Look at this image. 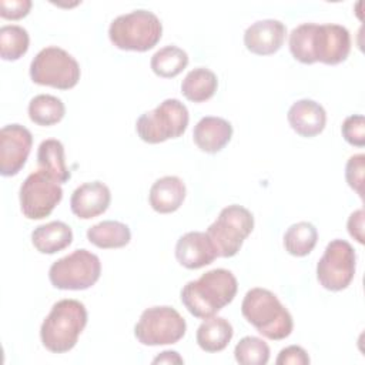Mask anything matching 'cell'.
I'll return each mask as SVG.
<instances>
[{
	"label": "cell",
	"instance_id": "34",
	"mask_svg": "<svg viewBox=\"0 0 365 365\" xmlns=\"http://www.w3.org/2000/svg\"><path fill=\"white\" fill-rule=\"evenodd\" d=\"M348 232L352 238H355L359 244H364V210L354 211L346 222Z\"/></svg>",
	"mask_w": 365,
	"mask_h": 365
},
{
	"label": "cell",
	"instance_id": "10",
	"mask_svg": "<svg viewBox=\"0 0 365 365\" xmlns=\"http://www.w3.org/2000/svg\"><path fill=\"white\" fill-rule=\"evenodd\" d=\"M187 331L185 319L173 307H151L143 311L134 327L137 341L147 346L178 342Z\"/></svg>",
	"mask_w": 365,
	"mask_h": 365
},
{
	"label": "cell",
	"instance_id": "18",
	"mask_svg": "<svg viewBox=\"0 0 365 365\" xmlns=\"http://www.w3.org/2000/svg\"><path fill=\"white\" fill-rule=\"evenodd\" d=\"M232 137V125L221 117H202L194 127L192 138L201 151L214 154L221 151Z\"/></svg>",
	"mask_w": 365,
	"mask_h": 365
},
{
	"label": "cell",
	"instance_id": "32",
	"mask_svg": "<svg viewBox=\"0 0 365 365\" xmlns=\"http://www.w3.org/2000/svg\"><path fill=\"white\" fill-rule=\"evenodd\" d=\"M30 0H0V16L7 20H19L30 13Z\"/></svg>",
	"mask_w": 365,
	"mask_h": 365
},
{
	"label": "cell",
	"instance_id": "16",
	"mask_svg": "<svg viewBox=\"0 0 365 365\" xmlns=\"http://www.w3.org/2000/svg\"><path fill=\"white\" fill-rule=\"evenodd\" d=\"M175 258L182 267L198 269L211 264L217 258V252L207 232L190 231L178 238Z\"/></svg>",
	"mask_w": 365,
	"mask_h": 365
},
{
	"label": "cell",
	"instance_id": "21",
	"mask_svg": "<svg viewBox=\"0 0 365 365\" xmlns=\"http://www.w3.org/2000/svg\"><path fill=\"white\" fill-rule=\"evenodd\" d=\"M234 335L232 325L222 317L207 318L197 329V344L205 352H220L227 348Z\"/></svg>",
	"mask_w": 365,
	"mask_h": 365
},
{
	"label": "cell",
	"instance_id": "4",
	"mask_svg": "<svg viewBox=\"0 0 365 365\" xmlns=\"http://www.w3.org/2000/svg\"><path fill=\"white\" fill-rule=\"evenodd\" d=\"M244 318L265 338L279 341L292 332L294 321L278 297L265 288H251L241 304Z\"/></svg>",
	"mask_w": 365,
	"mask_h": 365
},
{
	"label": "cell",
	"instance_id": "6",
	"mask_svg": "<svg viewBox=\"0 0 365 365\" xmlns=\"http://www.w3.org/2000/svg\"><path fill=\"white\" fill-rule=\"evenodd\" d=\"M188 120L187 107L178 98H167L137 118L135 131L143 141L158 144L181 137L187 130Z\"/></svg>",
	"mask_w": 365,
	"mask_h": 365
},
{
	"label": "cell",
	"instance_id": "17",
	"mask_svg": "<svg viewBox=\"0 0 365 365\" xmlns=\"http://www.w3.org/2000/svg\"><path fill=\"white\" fill-rule=\"evenodd\" d=\"M291 128L301 137H315L324 131L327 124V113L324 107L309 98L295 101L287 114Z\"/></svg>",
	"mask_w": 365,
	"mask_h": 365
},
{
	"label": "cell",
	"instance_id": "14",
	"mask_svg": "<svg viewBox=\"0 0 365 365\" xmlns=\"http://www.w3.org/2000/svg\"><path fill=\"white\" fill-rule=\"evenodd\" d=\"M287 27L275 19H265L252 23L244 33V44L248 51L258 56L277 53L284 44Z\"/></svg>",
	"mask_w": 365,
	"mask_h": 365
},
{
	"label": "cell",
	"instance_id": "29",
	"mask_svg": "<svg viewBox=\"0 0 365 365\" xmlns=\"http://www.w3.org/2000/svg\"><path fill=\"white\" fill-rule=\"evenodd\" d=\"M234 356L241 365H265L269 361V346L258 336H244L235 345Z\"/></svg>",
	"mask_w": 365,
	"mask_h": 365
},
{
	"label": "cell",
	"instance_id": "20",
	"mask_svg": "<svg viewBox=\"0 0 365 365\" xmlns=\"http://www.w3.org/2000/svg\"><path fill=\"white\" fill-rule=\"evenodd\" d=\"M73 241L71 228L63 221H51L38 225L31 232V242L41 254H56L67 248Z\"/></svg>",
	"mask_w": 365,
	"mask_h": 365
},
{
	"label": "cell",
	"instance_id": "15",
	"mask_svg": "<svg viewBox=\"0 0 365 365\" xmlns=\"http://www.w3.org/2000/svg\"><path fill=\"white\" fill-rule=\"evenodd\" d=\"M111 201L110 188L101 181H90L77 187L70 198L71 212L81 218L90 220L107 211Z\"/></svg>",
	"mask_w": 365,
	"mask_h": 365
},
{
	"label": "cell",
	"instance_id": "28",
	"mask_svg": "<svg viewBox=\"0 0 365 365\" xmlns=\"http://www.w3.org/2000/svg\"><path fill=\"white\" fill-rule=\"evenodd\" d=\"M29 44L30 37L24 27L7 24L0 29V56L3 60H19L27 53Z\"/></svg>",
	"mask_w": 365,
	"mask_h": 365
},
{
	"label": "cell",
	"instance_id": "8",
	"mask_svg": "<svg viewBox=\"0 0 365 365\" xmlns=\"http://www.w3.org/2000/svg\"><path fill=\"white\" fill-rule=\"evenodd\" d=\"M80 74L77 60L64 48L56 46L40 50L30 63L33 83L58 90L73 88L78 83Z\"/></svg>",
	"mask_w": 365,
	"mask_h": 365
},
{
	"label": "cell",
	"instance_id": "9",
	"mask_svg": "<svg viewBox=\"0 0 365 365\" xmlns=\"http://www.w3.org/2000/svg\"><path fill=\"white\" fill-rule=\"evenodd\" d=\"M100 274V258L81 248L54 261L48 269V279L54 288L81 291L93 287Z\"/></svg>",
	"mask_w": 365,
	"mask_h": 365
},
{
	"label": "cell",
	"instance_id": "26",
	"mask_svg": "<svg viewBox=\"0 0 365 365\" xmlns=\"http://www.w3.org/2000/svg\"><path fill=\"white\" fill-rule=\"evenodd\" d=\"M318 241V231L314 224L308 221H299L285 231L284 247L285 251L294 257L308 255Z\"/></svg>",
	"mask_w": 365,
	"mask_h": 365
},
{
	"label": "cell",
	"instance_id": "13",
	"mask_svg": "<svg viewBox=\"0 0 365 365\" xmlns=\"http://www.w3.org/2000/svg\"><path fill=\"white\" fill-rule=\"evenodd\" d=\"M33 145L31 133L20 124H9L0 130V174L11 177L24 167Z\"/></svg>",
	"mask_w": 365,
	"mask_h": 365
},
{
	"label": "cell",
	"instance_id": "5",
	"mask_svg": "<svg viewBox=\"0 0 365 365\" xmlns=\"http://www.w3.org/2000/svg\"><path fill=\"white\" fill-rule=\"evenodd\" d=\"M161 34L160 19L144 9L115 17L108 27L110 41L120 50L147 51L160 41Z\"/></svg>",
	"mask_w": 365,
	"mask_h": 365
},
{
	"label": "cell",
	"instance_id": "23",
	"mask_svg": "<svg viewBox=\"0 0 365 365\" xmlns=\"http://www.w3.org/2000/svg\"><path fill=\"white\" fill-rule=\"evenodd\" d=\"M217 87V74L205 67H197L184 77L181 83V93L192 103H202L215 94Z\"/></svg>",
	"mask_w": 365,
	"mask_h": 365
},
{
	"label": "cell",
	"instance_id": "35",
	"mask_svg": "<svg viewBox=\"0 0 365 365\" xmlns=\"http://www.w3.org/2000/svg\"><path fill=\"white\" fill-rule=\"evenodd\" d=\"M182 364V358L175 351H164L153 359V364Z\"/></svg>",
	"mask_w": 365,
	"mask_h": 365
},
{
	"label": "cell",
	"instance_id": "27",
	"mask_svg": "<svg viewBox=\"0 0 365 365\" xmlns=\"http://www.w3.org/2000/svg\"><path fill=\"white\" fill-rule=\"evenodd\" d=\"M188 64V54L177 46H165L155 51L151 57L150 66L155 76L163 78H173L178 76Z\"/></svg>",
	"mask_w": 365,
	"mask_h": 365
},
{
	"label": "cell",
	"instance_id": "31",
	"mask_svg": "<svg viewBox=\"0 0 365 365\" xmlns=\"http://www.w3.org/2000/svg\"><path fill=\"white\" fill-rule=\"evenodd\" d=\"M364 168H365V155L355 154L348 158L345 165V178L348 185L356 191V194L362 198L364 197Z\"/></svg>",
	"mask_w": 365,
	"mask_h": 365
},
{
	"label": "cell",
	"instance_id": "2",
	"mask_svg": "<svg viewBox=\"0 0 365 365\" xmlns=\"http://www.w3.org/2000/svg\"><path fill=\"white\" fill-rule=\"evenodd\" d=\"M237 289L238 282L231 271L214 268L182 287L181 302L191 315L207 319L228 305Z\"/></svg>",
	"mask_w": 365,
	"mask_h": 365
},
{
	"label": "cell",
	"instance_id": "25",
	"mask_svg": "<svg viewBox=\"0 0 365 365\" xmlns=\"http://www.w3.org/2000/svg\"><path fill=\"white\" fill-rule=\"evenodd\" d=\"M66 114L64 103L51 94H38L29 103V117L37 125H53L63 120Z\"/></svg>",
	"mask_w": 365,
	"mask_h": 365
},
{
	"label": "cell",
	"instance_id": "3",
	"mask_svg": "<svg viewBox=\"0 0 365 365\" xmlns=\"http://www.w3.org/2000/svg\"><path fill=\"white\" fill-rule=\"evenodd\" d=\"M87 309L77 299H60L44 318L40 327V338L46 349L64 354L73 349L80 334L87 325Z\"/></svg>",
	"mask_w": 365,
	"mask_h": 365
},
{
	"label": "cell",
	"instance_id": "11",
	"mask_svg": "<svg viewBox=\"0 0 365 365\" xmlns=\"http://www.w3.org/2000/svg\"><path fill=\"white\" fill-rule=\"evenodd\" d=\"M20 208L29 220H43L63 198V188L53 177L37 170L26 177L19 192Z\"/></svg>",
	"mask_w": 365,
	"mask_h": 365
},
{
	"label": "cell",
	"instance_id": "33",
	"mask_svg": "<svg viewBox=\"0 0 365 365\" xmlns=\"http://www.w3.org/2000/svg\"><path fill=\"white\" fill-rule=\"evenodd\" d=\"M277 365H307L309 364V356L307 351L298 345H289L279 351L275 361Z\"/></svg>",
	"mask_w": 365,
	"mask_h": 365
},
{
	"label": "cell",
	"instance_id": "12",
	"mask_svg": "<svg viewBox=\"0 0 365 365\" xmlns=\"http://www.w3.org/2000/svg\"><path fill=\"white\" fill-rule=\"evenodd\" d=\"M356 255L345 240H332L317 264V279L328 291H342L354 279Z\"/></svg>",
	"mask_w": 365,
	"mask_h": 365
},
{
	"label": "cell",
	"instance_id": "30",
	"mask_svg": "<svg viewBox=\"0 0 365 365\" xmlns=\"http://www.w3.org/2000/svg\"><path fill=\"white\" fill-rule=\"evenodd\" d=\"M345 141L355 147L365 145V118L362 114H352L346 117L341 127Z\"/></svg>",
	"mask_w": 365,
	"mask_h": 365
},
{
	"label": "cell",
	"instance_id": "24",
	"mask_svg": "<svg viewBox=\"0 0 365 365\" xmlns=\"http://www.w3.org/2000/svg\"><path fill=\"white\" fill-rule=\"evenodd\" d=\"M87 240L103 250L125 247L131 240L128 225L120 221H101L87 230Z\"/></svg>",
	"mask_w": 365,
	"mask_h": 365
},
{
	"label": "cell",
	"instance_id": "22",
	"mask_svg": "<svg viewBox=\"0 0 365 365\" xmlns=\"http://www.w3.org/2000/svg\"><path fill=\"white\" fill-rule=\"evenodd\" d=\"M37 164L40 170L60 184H64L71 178V173L66 165L64 145L56 138H47L40 143L37 150Z\"/></svg>",
	"mask_w": 365,
	"mask_h": 365
},
{
	"label": "cell",
	"instance_id": "19",
	"mask_svg": "<svg viewBox=\"0 0 365 365\" xmlns=\"http://www.w3.org/2000/svg\"><path fill=\"white\" fill-rule=\"evenodd\" d=\"M185 184L180 177L165 175L151 185L148 201L154 211L160 214H170L177 211L185 198Z\"/></svg>",
	"mask_w": 365,
	"mask_h": 365
},
{
	"label": "cell",
	"instance_id": "1",
	"mask_svg": "<svg viewBox=\"0 0 365 365\" xmlns=\"http://www.w3.org/2000/svg\"><path fill=\"white\" fill-rule=\"evenodd\" d=\"M289 51L304 64L321 61L335 66L345 61L351 51V36L346 27L327 23H302L289 34Z\"/></svg>",
	"mask_w": 365,
	"mask_h": 365
},
{
	"label": "cell",
	"instance_id": "7",
	"mask_svg": "<svg viewBox=\"0 0 365 365\" xmlns=\"http://www.w3.org/2000/svg\"><path fill=\"white\" fill-rule=\"evenodd\" d=\"M254 230V215L242 205L231 204L222 208L217 220L207 228L217 257H234L242 247L244 240Z\"/></svg>",
	"mask_w": 365,
	"mask_h": 365
}]
</instances>
